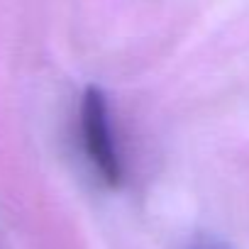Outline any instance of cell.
I'll return each instance as SVG.
<instances>
[{"label":"cell","instance_id":"6da1fadb","mask_svg":"<svg viewBox=\"0 0 249 249\" xmlns=\"http://www.w3.org/2000/svg\"><path fill=\"white\" fill-rule=\"evenodd\" d=\"M81 135L86 154L98 171V176L110 186L117 188L122 183V161L120 152L112 137V124H110V110L105 93L95 86H90L81 103Z\"/></svg>","mask_w":249,"mask_h":249},{"label":"cell","instance_id":"7a4b0ae2","mask_svg":"<svg viewBox=\"0 0 249 249\" xmlns=\"http://www.w3.org/2000/svg\"><path fill=\"white\" fill-rule=\"evenodd\" d=\"M191 249H230V247L222 242H215V239H198L191 244Z\"/></svg>","mask_w":249,"mask_h":249}]
</instances>
